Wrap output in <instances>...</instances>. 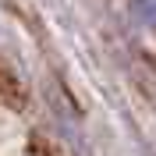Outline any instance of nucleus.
I'll use <instances>...</instances> for the list:
<instances>
[{
	"mask_svg": "<svg viewBox=\"0 0 156 156\" xmlns=\"http://www.w3.org/2000/svg\"><path fill=\"white\" fill-rule=\"evenodd\" d=\"M135 14L146 21L149 29H156V0H135Z\"/></svg>",
	"mask_w": 156,
	"mask_h": 156,
	"instance_id": "1",
	"label": "nucleus"
}]
</instances>
